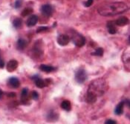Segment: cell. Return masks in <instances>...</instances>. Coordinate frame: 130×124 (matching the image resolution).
<instances>
[{
    "label": "cell",
    "mask_w": 130,
    "mask_h": 124,
    "mask_svg": "<svg viewBox=\"0 0 130 124\" xmlns=\"http://www.w3.org/2000/svg\"><path fill=\"white\" fill-rule=\"evenodd\" d=\"M129 9L127 5L124 2H113L106 4L98 8V13L103 16H112L119 15Z\"/></svg>",
    "instance_id": "obj_1"
},
{
    "label": "cell",
    "mask_w": 130,
    "mask_h": 124,
    "mask_svg": "<svg viewBox=\"0 0 130 124\" xmlns=\"http://www.w3.org/2000/svg\"><path fill=\"white\" fill-rule=\"evenodd\" d=\"M108 89V85L106 82L102 79L99 78L95 80H93L92 83L89 85V91L91 93L94 94L97 97L102 96Z\"/></svg>",
    "instance_id": "obj_2"
},
{
    "label": "cell",
    "mask_w": 130,
    "mask_h": 124,
    "mask_svg": "<svg viewBox=\"0 0 130 124\" xmlns=\"http://www.w3.org/2000/svg\"><path fill=\"white\" fill-rule=\"evenodd\" d=\"M71 40L73 43L77 47H83L86 43V38L79 33H72Z\"/></svg>",
    "instance_id": "obj_3"
},
{
    "label": "cell",
    "mask_w": 130,
    "mask_h": 124,
    "mask_svg": "<svg viewBox=\"0 0 130 124\" xmlns=\"http://www.w3.org/2000/svg\"><path fill=\"white\" fill-rule=\"evenodd\" d=\"M87 79V74L84 69H79L75 74V80L78 83H83Z\"/></svg>",
    "instance_id": "obj_4"
},
{
    "label": "cell",
    "mask_w": 130,
    "mask_h": 124,
    "mask_svg": "<svg viewBox=\"0 0 130 124\" xmlns=\"http://www.w3.org/2000/svg\"><path fill=\"white\" fill-rule=\"evenodd\" d=\"M30 97H29V92L28 88H23L21 94V102L22 104L27 105L30 103Z\"/></svg>",
    "instance_id": "obj_5"
},
{
    "label": "cell",
    "mask_w": 130,
    "mask_h": 124,
    "mask_svg": "<svg viewBox=\"0 0 130 124\" xmlns=\"http://www.w3.org/2000/svg\"><path fill=\"white\" fill-rule=\"evenodd\" d=\"M41 12L43 13L44 16H47V17H50L51 16L53 13V8L51 7V5L49 4H45L43 5L41 8Z\"/></svg>",
    "instance_id": "obj_6"
},
{
    "label": "cell",
    "mask_w": 130,
    "mask_h": 124,
    "mask_svg": "<svg viewBox=\"0 0 130 124\" xmlns=\"http://www.w3.org/2000/svg\"><path fill=\"white\" fill-rule=\"evenodd\" d=\"M69 42H70V38L66 34H60L57 37V43L62 46L67 45L69 43Z\"/></svg>",
    "instance_id": "obj_7"
},
{
    "label": "cell",
    "mask_w": 130,
    "mask_h": 124,
    "mask_svg": "<svg viewBox=\"0 0 130 124\" xmlns=\"http://www.w3.org/2000/svg\"><path fill=\"white\" fill-rule=\"evenodd\" d=\"M17 67H18V62L15 60H12L7 63L6 68H7L8 72H13L17 68Z\"/></svg>",
    "instance_id": "obj_8"
},
{
    "label": "cell",
    "mask_w": 130,
    "mask_h": 124,
    "mask_svg": "<svg viewBox=\"0 0 130 124\" xmlns=\"http://www.w3.org/2000/svg\"><path fill=\"white\" fill-rule=\"evenodd\" d=\"M38 22V16L37 15H31L26 22L28 27H33L37 25Z\"/></svg>",
    "instance_id": "obj_9"
},
{
    "label": "cell",
    "mask_w": 130,
    "mask_h": 124,
    "mask_svg": "<svg viewBox=\"0 0 130 124\" xmlns=\"http://www.w3.org/2000/svg\"><path fill=\"white\" fill-rule=\"evenodd\" d=\"M8 85L10 88H17L20 85V80L17 77H11L8 80Z\"/></svg>",
    "instance_id": "obj_10"
},
{
    "label": "cell",
    "mask_w": 130,
    "mask_h": 124,
    "mask_svg": "<svg viewBox=\"0 0 130 124\" xmlns=\"http://www.w3.org/2000/svg\"><path fill=\"white\" fill-rule=\"evenodd\" d=\"M115 25H117L118 26H124L129 23V20L126 16H121L115 21Z\"/></svg>",
    "instance_id": "obj_11"
},
{
    "label": "cell",
    "mask_w": 130,
    "mask_h": 124,
    "mask_svg": "<svg viewBox=\"0 0 130 124\" xmlns=\"http://www.w3.org/2000/svg\"><path fill=\"white\" fill-rule=\"evenodd\" d=\"M97 96L94 95V94L91 93L89 92H88L87 95H86V101L89 103H94V102L97 101Z\"/></svg>",
    "instance_id": "obj_12"
},
{
    "label": "cell",
    "mask_w": 130,
    "mask_h": 124,
    "mask_svg": "<svg viewBox=\"0 0 130 124\" xmlns=\"http://www.w3.org/2000/svg\"><path fill=\"white\" fill-rule=\"evenodd\" d=\"M107 28H108V31L109 33L111 34H115L117 31L116 27H115V23L112 21H110L108 22L107 24Z\"/></svg>",
    "instance_id": "obj_13"
},
{
    "label": "cell",
    "mask_w": 130,
    "mask_h": 124,
    "mask_svg": "<svg viewBox=\"0 0 130 124\" xmlns=\"http://www.w3.org/2000/svg\"><path fill=\"white\" fill-rule=\"evenodd\" d=\"M124 103L123 101L120 102V103L118 104L116 108H115V113L117 114V115H120V114H123V108H124Z\"/></svg>",
    "instance_id": "obj_14"
},
{
    "label": "cell",
    "mask_w": 130,
    "mask_h": 124,
    "mask_svg": "<svg viewBox=\"0 0 130 124\" xmlns=\"http://www.w3.org/2000/svg\"><path fill=\"white\" fill-rule=\"evenodd\" d=\"M40 69L41 71L46 73H50L51 72H54L55 70L54 67H52L50 65H41L40 66Z\"/></svg>",
    "instance_id": "obj_15"
},
{
    "label": "cell",
    "mask_w": 130,
    "mask_h": 124,
    "mask_svg": "<svg viewBox=\"0 0 130 124\" xmlns=\"http://www.w3.org/2000/svg\"><path fill=\"white\" fill-rule=\"evenodd\" d=\"M61 108L67 112H69L71 109V104L69 100H63L61 103Z\"/></svg>",
    "instance_id": "obj_16"
},
{
    "label": "cell",
    "mask_w": 130,
    "mask_h": 124,
    "mask_svg": "<svg viewBox=\"0 0 130 124\" xmlns=\"http://www.w3.org/2000/svg\"><path fill=\"white\" fill-rule=\"evenodd\" d=\"M27 46V42L25 41V40L23 39H20L18 41H17V48L19 50L22 51L23 49H25Z\"/></svg>",
    "instance_id": "obj_17"
},
{
    "label": "cell",
    "mask_w": 130,
    "mask_h": 124,
    "mask_svg": "<svg viewBox=\"0 0 130 124\" xmlns=\"http://www.w3.org/2000/svg\"><path fill=\"white\" fill-rule=\"evenodd\" d=\"M34 82H35L36 85L38 88H44V87L47 86L46 85V83H45V81L44 80H42L40 77H39L38 79H37Z\"/></svg>",
    "instance_id": "obj_18"
},
{
    "label": "cell",
    "mask_w": 130,
    "mask_h": 124,
    "mask_svg": "<svg viewBox=\"0 0 130 124\" xmlns=\"http://www.w3.org/2000/svg\"><path fill=\"white\" fill-rule=\"evenodd\" d=\"M13 25L16 28H20L22 25V20L20 18H16L13 21Z\"/></svg>",
    "instance_id": "obj_19"
},
{
    "label": "cell",
    "mask_w": 130,
    "mask_h": 124,
    "mask_svg": "<svg viewBox=\"0 0 130 124\" xmlns=\"http://www.w3.org/2000/svg\"><path fill=\"white\" fill-rule=\"evenodd\" d=\"M57 117H58V115L55 113V112H54L52 110V111H51L50 113L48 115V120L50 121H54L57 119Z\"/></svg>",
    "instance_id": "obj_20"
},
{
    "label": "cell",
    "mask_w": 130,
    "mask_h": 124,
    "mask_svg": "<svg viewBox=\"0 0 130 124\" xmlns=\"http://www.w3.org/2000/svg\"><path fill=\"white\" fill-rule=\"evenodd\" d=\"M33 13V9L32 8H25L22 10V12L21 13V15L22 16H29Z\"/></svg>",
    "instance_id": "obj_21"
},
{
    "label": "cell",
    "mask_w": 130,
    "mask_h": 124,
    "mask_svg": "<svg viewBox=\"0 0 130 124\" xmlns=\"http://www.w3.org/2000/svg\"><path fill=\"white\" fill-rule=\"evenodd\" d=\"M92 55L98 56V57H102L103 55V49L102 48H98L96 49V51L91 54Z\"/></svg>",
    "instance_id": "obj_22"
},
{
    "label": "cell",
    "mask_w": 130,
    "mask_h": 124,
    "mask_svg": "<svg viewBox=\"0 0 130 124\" xmlns=\"http://www.w3.org/2000/svg\"><path fill=\"white\" fill-rule=\"evenodd\" d=\"M31 97H32V99L37 100H38V98H39V94L37 93V92L34 91V92H31Z\"/></svg>",
    "instance_id": "obj_23"
},
{
    "label": "cell",
    "mask_w": 130,
    "mask_h": 124,
    "mask_svg": "<svg viewBox=\"0 0 130 124\" xmlns=\"http://www.w3.org/2000/svg\"><path fill=\"white\" fill-rule=\"evenodd\" d=\"M48 30V27H45V26H43V27H40L38 28V29L37 30V33H41V32H44V31H46Z\"/></svg>",
    "instance_id": "obj_24"
},
{
    "label": "cell",
    "mask_w": 130,
    "mask_h": 124,
    "mask_svg": "<svg viewBox=\"0 0 130 124\" xmlns=\"http://www.w3.org/2000/svg\"><path fill=\"white\" fill-rule=\"evenodd\" d=\"M22 0H17L16 2H15V8H20V7L22 6Z\"/></svg>",
    "instance_id": "obj_25"
},
{
    "label": "cell",
    "mask_w": 130,
    "mask_h": 124,
    "mask_svg": "<svg viewBox=\"0 0 130 124\" xmlns=\"http://www.w3.org/2000/svg\"><path fill=\"white\" fill-rule=\"evenodd\" d=\"M92 4H93V0H87L85 2V6L86 7H90Z\"/></svg>",
    "instance_id": "obj_26"
},
{
    "label": "cell",
    "mask_w": 130,
    "mask_h": 124,
    "mask_svg": "<svg viewBox=\"0 0 130 124\" xmlns=\"http://www.w3.org/2000/svg\"><path fill=\"white\" fill-rule=\"evenodd\" d=\"M106 124H115L116 123V121L115 120H108L106 121Z\"/></svg>",
    "instance_id": "obj_27"
},
{
    "label": "cell",
    "mask_w": 130,
    "mask_h": 124,
    "mask_svg": "<svg viewBox=\"0 0 130 124\" xmlns=\"http://www.w3.org/2000/svg\"><path fill=\"white\" fill-rule=\"evenodd\" d=\"M4 66H5V62L3 61V60L0 57V68H3Z\"/></svg>",
    "instance_id": "obj_28"
},
{
    "label": "cell",
    "mask_w": 130,
    "mask_h": 124,
    "mask_svg": "<svg viewBox=\"0 0 130 124\" xmlns=\"http://www.w3.org/2000/svg\"><path fill=\"white\" fill-rule=\"evenodd\" d=\"M8 96L10 97H14L16 96V94H15L14 92H10V93L8 94Z\"/></svg>",
    "instance_id": "obj_29"
},
{
    "label": "cell",
    "mask_w": 130,
    "mask_h": 124,
    "mask_svg": "<svg viewBox=\"0 0 130 124\" xmlns=\"http://www.w3.org/2000/svg\"><path fill=\"white\" fill-rule=\"evenodd\" d=\"M2 96H3V92L0 89V99H2Z\"/></svg>",
    "instance_id": "obj_30"
}]
</instances>
